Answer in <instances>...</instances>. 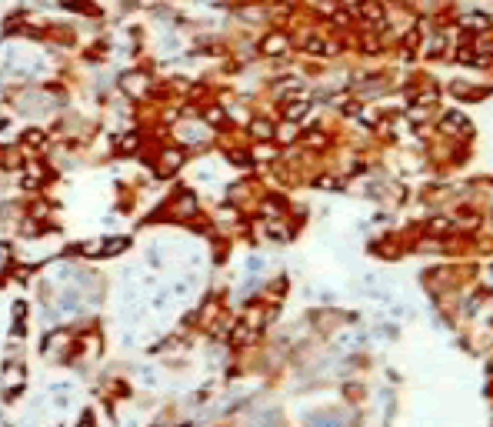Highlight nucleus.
<instances>
[{
	"label": "nucleus",
	"instance_id": "f257e3e1",
	"mask_svg": "<svg viewBox=\"0 0 493 427\" xmlns=\"http://www.w3.org/2000/svg\"><path fill=\"white\" fill-rule=\"evenodd\" d=\"M7 257H10V250H7V247H0V274H3V264H7Z\"/></svg>",
	"mask_w": 493,
	"mask_h": 427
}]
</instances>
